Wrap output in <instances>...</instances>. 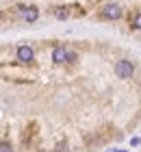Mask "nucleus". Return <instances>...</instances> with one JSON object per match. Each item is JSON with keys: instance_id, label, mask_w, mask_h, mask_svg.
Segmentation results:
<instances>
[{"instance_id": "f257e3e1", "label": "nucleus", "mask_w": 141, "mask_h": 152, "mask_svg": "<svg viewBox=\"0 0 141 152\" xmlns=\"http://www.w3.org/2000/svg\"><path fill=\"white\" fill-rule=\"evenodd\" d=\"M132 72H135V65H132V61L122 59V61H117V63H115V74L119 76V78H130Z\"/></svg>"}, {"instance_id": "f03ea898", "label": "nucleus", "mask_w": 141, "mask_h": 152, "mask_svg": "<svg viewBox=\"0 0 141 152\" xmlns=\"http://www.w3.org/2000/svg\"><path fill=\"white\" fill-rule=\"evenodd\" d=\"M119 15H122V7L119 4H107L102 9V18L104 20H117Z\"/></svg>"}, {"instance_id": "7ed1b4c3", "label": "nucleus", "mask_w": 141, "mask_h": 152, "mask_svg": "<svg viewBox=\"0 0 141 152\" xmlns=\"http://www.w3.org/2000/svg\"><path fill=\"white\" fill-rule=\"evenodd\" d=\"M67 59H74V54H69L65 48H54V52H52L54 63H63V61H67Z\"/></svg>"}, {"instance_id": "20e7f679", "label": "nucleus", "mask_w": 141, "mask_h": 152, "mask_svg": "<svg viewBox=\"0 0 141 152\" xmlns=\"http://www.w3.org/2000/svg\"><path fill=\"white\" fill-rule=\"evenodd\" d=\"M18 59L22 61V63L33 61V48H31V46H20V48H18Z\"/></svg>"}, {"instance_id": "39448f33", "label": "nucleus", "mask_w": 141, "mask_h": 152, "mask_svg": "<svg viewBox=\"0 0 141 152\" xmlns=\"http://www.w3.org/2000/svg\"><path fill=\"white\" fill-rule=\"evenodd\" d=\"M20 9L24 11V18L28 20V22H35V20L39 18V11H37V7H28V9H26V7H20Z\"/></svg>"}, {"instance_id": "423d86ee", "label": "nucleus", "mask_w": 141, "mask_h": 152, "mask_svg": "<svg viewBox=\"0 0 141 152\" xmlns=\"http://www.w3.org/2000/svg\"><path fill=\"white\" fill-rule=\"evenodd\" d=\"M132 26H135V28H141V13H137V15H135V22H132Z\"/></svg>"}, {"instance_id": "0eeeda50", "label": "nucleus", "mask_w": 141, "mask_h": 152, "mask_svg": "<svg viewBox=\"0 0 141 152\" xmlns=\"http://www.w3.org/2000/svg\"><path fill=\"white\" fill-rule=\"evenodd\" d=\"M56 18H59V20L67 18V9H59V11H56Z\"/></svg>"}, {"instance_id": "6e6552de", "label": "nucleus", "mask_w": 141, "mask_h": 152, "mask_svg": "<svg viewBox=\"0 0 141 152\" xmlns=\"http://www.w3.org/2000/svg\"><path fill=\"white\" fill-rule=\"evenodd\" d=\"M0 152H11V146L7 141H2V143H0Z\"/></svg>"}]
</instances>
